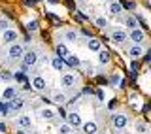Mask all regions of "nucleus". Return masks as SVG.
Wrapping results in <instances>:
<instances>
[{
  "instance_id": "obj_1",
  "label": "nucleus",
  "mask_w": 151,
  "mask_h": 134,
  "mask_svg": "<svg viewBox=\"0 0 151 134\" xmlns=\"http://www.w3.org/2000/svg\"><path fill=\"white\" fill-rule=\"evenodd\" d=\"M127 123H129V117H127L125 113H115V115L111 117V125L115 128H125Z\"/></svg>"
},
{
  "instance_id": "obj_2",
  "label": "nucleus",
  "mask_w": 151,
  "mask_h": 134,
  "mask_svg": "<svg viewBox=\"0 0 151 134\" xmlns=\"http://www.w3.org/2000/svg\"><path fill=\"white\" fill-rule=\"evenodd\" d=\"M23 53H25V49H23L21 44H15V42H13V45H9V51H8L9 59H21Z\"/></svg>"
},
{
  "instance_id": "obj_3",
  "label": "nucleus",
  "mask_w": 151,
  "mask_h": 134,
  "mask_svg": "<svg viewBox=\"0 0 151 134\" xmlns=\"http://www.w3.org/2000/svg\"><path fill=\"white\" fill-rule=\"evenodd\" d=\"M36 61H38L36 51H25V53H23V63H25V66H34Z\"/></svg>"
},
{
  "instance_id": "obj_4",
  "label": "nucleus",
  "mask_w": 151,
  "mask_h": 134,
  "mask_svg": "<svg viewBox=\"0 0 151 134\" xmlns=\"http://www.w3.org/2000/svg\"><path fill=\"white\" fill-rule=\"evenodd\" d=\"M144 38H145L144 30H140L138 27H136V28H130V40L134 42V44H140V42H144Z\"/></svg>"
},
{
  "instance_id": "obj_5",
  "label": "nucleus",
  "mask_w": 151,
  "mask_h": 134,
  "mask_svg": "<svg viewBox=\"0 0 151 134\" xmlns=\"http://www.w3.org/2000/svg\"><path fill=\"white\" fill-rule=\"evenodd\" d=\"M23 106H25V100L19 98V97L12 98V102L8 104V108H9V110H13V112H19V110H23Z\"/></svg>"
},
{
  "instance_id": "obj_6",
  "label": "nucleus",
  "mask_w": 151,
  "mask_h": 134,
  "mask_svg": "<svg viewBox=\"0 0 151 134\" xmlns=\"http://www.w3.org/2000/svg\"><path fill=\"white\" fill-rule=\"evenodd\" d=\"M60 83H63V87H72L76 83V76L74 74H64L63 78H60Z\"/></svg>"
},
{
  "instance_id": "obj_7",
  "label": "nucleus",
  "mask_w": 151,
  "mask_h": 134,
  "mask_svg": "<svg viewBox=\"0 0 151 134\" xmlns=\"http://www.w3.org/2000/svg\"><path fill=\"white\" fill-rule=\"evenodd\" d=\"M64 59H66V61H64V64L72 66V68H78V66L81 64V61H79V59H78V57H76V55H66Z\"/></svg>"
},
{
  "instance_id": "obj_8",
  "label": "nucleus",
  "mask_w": 151,
  "mask_h": 134,
  "mask_svg": "<svg viewBox=\"0 0 151 134\" xmlns=\"http://www.w3.org/2000/svg\"><path fill=\"white\" fill-rule=\"evenodd\" d=\"M17 40V32L12 30V28H8V30H4V42L6 44H12V42Z\"/></svg>"
},
{
  "instance_id": "obj_9",
  "label": "nucleus",
  "mask_w": 151,
  "mask_h": 134,
  "mask_svg": "<svg viewBox=\"0 0 151 134\" xmlns=\"http://www.w3.org/2000/svg\"><path fill=\"white\" fill-rule=\"evenodd\" d=\"M142 53H144V49H142V45L140 44H134L129 49V55L130 57H134V59H138V57H142Z\"/></svg>"
},
{
  "instance_id": "obj_10",
  "label": "nucleus",
  "mask_w": 151,
  "mask_h": 134,
  "mask_svg": "<svg viewBox=\"0 0 151 134\" xmlns=\"http://www.w3.org/2000/svg\"><path fill=\"white\" fill-rule=\"evenodd\" d=\"M111 38H113V40L117 42V44H123V42L127 40V32H125V30H113Z\"/></svg>"
},
{
  "instance_id": "obj_11",
  "label": "nucleus",
  "mask_w": 151,
  "mask_h": 134,
  "mask_svg": "<svg viewBox=\"0 0 151 134\" xmlns=\"http://www.w3.org/2000/svg\"><path fill=\"white\" fill-rule=\"evenodd\" d=\"M32 85H34L36 91H44V89H45V79L42 78V76H36L34 81H32Z\"/></svg>"
},
{
  "instance_id": "obj_12",
  "label": "nucleus",
  "mask_w": 151,
  "mask_h": 134,
  "mask_svg": "<svg viewBox=\"0 0 151 134\" xmlns=\"http://www.w3.org/2000/svg\"><path fill=\"white\" fill-rule=\"evenodd\" d=\"M51 98H53V102H55V104H59V106H63V104L66 102V94H64V93H60V91L53 93V97H51Z\"/></svg>"
},
{
  "instance_id": "obj_13",
  "label": "nucleus",
  "mask_w": 151,
  "mask_h": 134,
  "mask_svg": "<svg viewBox=\"0 0 151 134\" xmlns=\"http://www.w3.org/2000/svg\"><path fill=\"white\" fill-rule=\"evenodd\" d=\"M15 123H17L21 128H30V125H32V123H30V117H28V115H21Z\"/></svg>"
},
{
  "instance_id": "obj_14",
  "label": "nucleus",
  "mask_w": 151,
  "mask_h": 134,
  "mask_svg": "<svg viewBox=\"0 0 151 134\" xmlns=\"http://www.w3.org/2000/svg\"><path fill=\"white\" fill-rule=\"evenodd\" d=\"M66 119H68V123L72 127H79V125H81V117H79L78 113H70V115H66Z\"/></svg>"
},
{
  "instance_id": "obj_15",
  "label": "nucleus",
  "mask_w": 151,
  "mask_h": 134,
  "mask_svg": "<svg viewBox=\"0 0 151 134\" xmlns=\"http://www.w3.org/2000/svg\"><path fill=\"white\" fill-rule=\"evenodd\" d=\"M87 47H89L91 51H96V53H98V51L102 49V44L96 40V38H91V40H89V44H87Z\"/></svg>"
},
{
  "instance_id": "obj_16",
  "label": "nucleus",
  "mask_w": 151,
  "mask_h": 134,
  "mask_svg": "<svg viewBox=\"0 0 151 134\" xmlns=\"http://www.w3.org/2000/svg\"><path fill=\"white\" fill-rule=\"evenodd\" d=\"M51 66H53L55 70L63 72V68H64V59H60V57H55V59H51Z\"/></svg>"
},
{
  "instance_id": "obj_17",
  "label": "nucleus",
  "mask_w": 151,
  "mask_h": 134,
  "mask_svg": "<svg viewBox=\"0 0 151 134\" xmlns=\"http://www.w3.org/2000/svg\"><path fill=\"white\" fill-rule=\"evenodd\" d=\"M83 130L87 132V134H96L98 127H96V123H94V121H89V123H85V125H83Z\"/></svg>"
},
{
  "instance_id": "obj_18",
  "label": "nucleus",
  "mask_w": 151,
  "mask_h": 134,
  "mask_svg": "<svg viewBox=\"0 0 151 134\" xmlns=\"http://www.w3.org/2000/svg\"><path fill=\"white\" fill-rule=\"evenodd\" d=\"M55 51H57V57H60V59H64V57L68 55V47H66L64 44H59L55 47Z\"/></svg>"
},
{
  "instance_id": "obj_19",
  "label": "nucleus",
  "mask_w": 151,
  "mask_h": 134,
  "mask_svg": "<svg viewBox=\"0 0 151 134\" xmlns=\"http://www.w3.org/2000/svg\"><path fill=\"white\" fill-rule=\"evenodd\" d=\"M15 97H17V91L13 89V87L4 89V100H12V98H15Z\"/></svg>"
},
{
  "instance_id": "obj_20",
  "label": "nucleus",
  "mask_w": 151,
  "mask_h": 134,
  "mask_svg": "<svg viewBox=\"0 0 151 134\" xmlns=\"http://www.w3.org/2000/svg\"><path fill=\"white\" fill-rule=\"evenodd\" d=\"M98 61H100V64H108L110 63V53L108 51H98Z\"/></svg>"
},
{
  "instance_id": "obj_21",
  "label": "nucleus",
  "mask_w": 151,
  "mask_h": 134,
  "mask_svg": "<svg viewBox=\"0 0 151 134\" xmlns=\"http://www.w3.org/2000/svg\"><path fill=\"white\" fill-rule=\"evenodd\" d=\"M121 9H123V4H121V2H113L111 6H110V12L113 13V15H117V13H121Z\"/></svg>"
},
{
  "instance_id": "obj_22",
  "label": "nucleus",
  "mask_w": 151,
  "mask_h": 134,
  "mask_svg": "<svg viewBox=\"0 0 151 134\" xmlns=\"http://www.w3.org/2000/svg\"><path fill=\"white\" fill-rule=\"evenodd\" d=\"M94 25H96L98 28H106L108 27V19L106 17H96L94 19Z\"/></svg>"
},
{
  "instance_id": "obj_23",
  "label": "nucleus",
  "mask_w": 151,
  "mask_h": 134,
  "mask_svg": "<svg viewBox=\"0 0 151 134\" xmlns=\"http://www.w3.org/2000/svg\"><path fill=\"white\" fill-rule=\"evenodd\" d=\"M40 115L44 117V119H47V121H51V119L55 117V113L51 112V110H42V112H40Z\"/></svg>"
},
{
  "instance_id": "obj_24",
  "label": "nucleus",
  "mask_w": 151,
  "mask_h": 134,
  "mask_svg": "<svg viewBox=\"0 0 151 134\" xmlns=\"http://www.w3.org/2000/svg\"><path fill=\"white\" fill-rule=\"evenodd\" d=\"M8 112H9L8 102H6V100H0V115H6Z\"/></svg>"
},
{
  "instance_id": "obj_25",
  "label": "nucleus",
  "mask_w": 151,
  "mask_h": 134,
  "mask_svg": "<svg viewBox=\"0 0 151 134\" xmlns=\"http://www.w3.org/2000/svg\"><path fill=\"white\" fill-rule=\"evenodd\" d=\"M136 23H138V17H127V27L129 28H136Z\"/></svg>"
},
{
  "instance_id": "obj_26",
  "label": "nucleus",
  "mask_w": 151,
  "mask_h": 134,
  "mask_svg": "<svg viewBox=\"0 0 151 134\" xmlns=\"http://www.w3.org/2000/svg\"><path fill=\"white\" fill-rule=\"evenodd\" d=\"M59 132L60 134H72V128H70V125H60L59 127Z\"/></svg>"
},
{
  "instance_id": "obj_27",
  "label": "nucleus",
  "mask_w": 151,
  "mask_h": 134,
  "mask_svg": "<svg viewBox=\"0 0 151 134\" xmlns=\"http://www.w3.org/2000/svg\"><path fill=\"white\" fill-rule=\"evenodd\" d=\"M64 36H66V40H68V42H76V40H78V34H76V32H72V30H68Z\"/></svg>"
},
{
  "instance_id": "obj_28",
  "label": "nucleus",
  "mask_w": 151,
  "mask_h": 134,
  "mask_svg": "<svg viewBox=\"0 0 151 134\" xmlns=\"http://www.w3.org/2000/svg\"><path fill=\"white\" fill-rule=\"evenodd\" d=\"M13 78H15L17 81H21V83H27V76L23 74V72H17V74L13 76Z\"/></svg>"
},
{
  "instance_id": "obj_29",
  "label": "nucleus",
  "mask_w": 151,
  "mask_h": 134,
  "mask_svg": "<svg viewBox=\"0 0 151 134\" xmlns=\"http://www.w3.org/2000/svg\"><path fill=\"white\" fill-rule=\"evenodd\" d=\"M8 28H9L8 19H0V30H8Z\"/></svg>"
},
{
  "instance_id": "obj_30",
  "label": "nucleus",
  "mask_w": 151,
  "mask_h": 134,
  "mask_svg": "<svg viewBox=\"0 0 151 134\" xmlns=\"http://www.w3.org/2000/svg\"><path fill=\"white\" fill-rule=\"evenodd\" d=\"M36 28H38V21H30V23H28V25H27V30H36Z\"/></svg>"
},
{
  "instance_id": "obj_31",
  "label": "nucleus",
  "mask_w": 151,
  "mask_h": 134,
  "mask_svg": "<svg viewBox=\"0 0 151 134\" xmlns=\"http://www.w3.org/2000/svg\"><path fill=\"white\" fill-rule=\"evenodd\" d=\"M0 78H2L4 81H9V79H12V78H13V76H12V74H9V72H2V74H0Z\"/></svg>"
},
{
  "instance_id": "obj_32",
  "label": "nucleus",
  "mask_w": 151,
  "mask_h": 134,
  "mask_svg": "<svg viewBox=\"0 0 151 134\" xmlns=\"http://www.w3.org/2000/svg\"><path fill=\"white\" fill-rule=\"evenodd\" d=\"M136 130H138V132H145V125H144V123H138V125H136Z\"/></svg>"
},
{
  "instance_id": "obj_33",
  "label": "nucleus",
  "mask_w": 151,
  "mask_h": 134,
  "mask_svg": "<svg viewBox=\"0 0 151 134\" xmlns=\"http://www.w3.org/2000/svg\"><path fill=\"white\" fill-rule=\"evenodd\" d=\"M130 70L132 72H138V63H136V61H132V63H130Z\"/></svg>"
},
{
  "instance_id": "obj_34",
  "label": "nucleus",
  "mask_w": 151,
  "mask_h": 134,
  "mask_svg": "<svg viewBox=\"0 0 151 134\" xmlns=\"http://www.w3.org/2000/svg\"><path fill=\"white\" fill-rule=\"evenodd\" d=\"M0 132H6V125L4 123H0Z\"/></svg>"
},
{
  "instance_id": "obj_35",
  "label": "nucleus",
  "mask_w": 151,
  "mask_h": 134,
  "mask_svg": "<svg viewBox=\"0 0 151 134\" xmlns=\"http://www.w3.org/2000/svg\"><path fill=\"white\" fill-rule=\"evenodd\" d=\"M15 134H27V132H25V128H19V130H17Z\"/></svg>"
},
{
  "instance_id": "obj_36",
  "label": "nucleus",
  "mask_w": 151,
  "mask_h": 134,
  "mask_svg": "<svg viewBox=\"0 0 151 134\" xmlns=\"http://www.w3.org/2000/svg\"><path fill=\"white\" fill-rule=\"evenodd\" d=\"M78 2H85V0H78Z\"/></svg>"
}]
</instances>
